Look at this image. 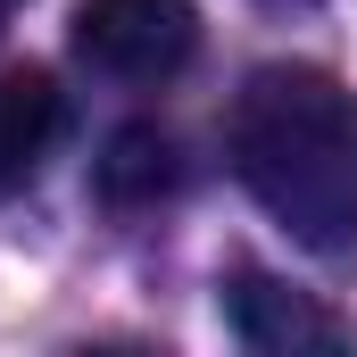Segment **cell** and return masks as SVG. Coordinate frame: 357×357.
I'll return each mask as SVG.
<instances>
[{
    "label": "cell",
    "mask_w": 357,
    "mask_h": 357,
    "mask_svg": "<svg viewBox=\"0 0 357 357\" xmlns=\"http://www.w3.org/2000/svg\"><path fill=\"white\" fill-rule=\"evenodd\" d=\"M225 150L307 258H357V100L324 67H258L233 100Z\"/></svg>",
    "instance_id": "6da1fadb"
},
{
    "label": "cell",
    "mask_w": 357,
    "mask_h": 357,
    "mask_svg": "<svg viewBox=\"0 0 357 357\" xmlns=\"http://www.w3.org/2000/svg\"><path fill=\"white\" fill-rule=\"evenodd\" d=\"M75 50L108 84H167L199 50V8L191 0H84Z\"/></svg>",
    "instance_id": "7a4b0ae2"
},
{
    "label": "cell",
    "mask_w": 357,
    "mask_h": 357,
    "mask_svg": "<svg viewBox=\"0 0 357 357\" xmlns=\"http://www.w3.org/2000/svg\"><path fill=\"white\" fill-rule=\"evenodd\" d=\"M225 324H233V341L258 357H291V349H349V324L333 316V307H316L307 291H291V282H274V274H233L225 282Z\"/></svg>",
    "instance_id": "3957f363"
},
{
    "label": "cell",
    "mask_w": 357,
    "mask_h": 357,
    "mask_svg": "<svg viewBox=\"0 0 357 357\" xmlns=\"http://www.w3.org/2000/svg\"><path fill=\"white\" fill-rule=\"evenodd\" d=\"M59 133H67V91L42 67H0V199L42 175Z\"/></svg>",
    "instance_id": "277c9868"
},
{
    "label": "cell",
    "mask_w": 357,
    "mask_h": 357,
    "mask_svg": "<svg viewBox=\"0 0 357 357\" xmlns=\"http://www.w3.org/2000/svg\"><path fill=\"white\" fill-rule=\"evenodd\" d=\"M167 191H183L175 133H158V125H125V133L108 142V158H100V199H108V208H158Z\"/></svg>",
    "instance_id": "5b68a950"
},
{
    "label": "cell",
    "mask_w": 357,
    "mask_h": 357,
    "mask_svg": "<svg viewBox=\"0 0 357 357\" xmlns=\"http://www.w3.org/2000/svg\"><path fill=\"white\" fill-rule=\"evenodd\" d=\"M258 8H282V17H291V8H316V0H258Z\"/></svg>",
    "instance_id": "8992f818"
}]
</instances>
